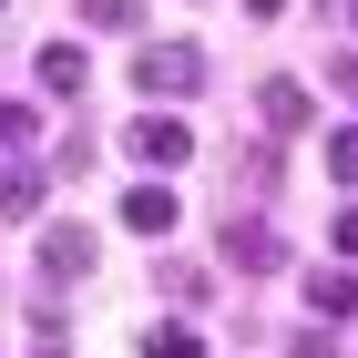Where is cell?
Listing matches in <instances>:
<instances>
[{"label":"cell","instance_id":"cell-6","mask_svg":"<svg viewBox=\"0 0 358 358\" xmlns=\"http://www.w3.org/2000/svg\"><path fill=\"white\" fill-rule=\"evenodd\" d=\"M123 225L134 236H174V185H134L123 194Z\"/></svg>","mask_w":358,"mask_h":358},{"label":"cell","instance_id":"cell-15","mask_svg":"<svg viewBox=\"0 0 358 358\" xmlns=\"http://www.w3.org/2000/svg\"><path fill=\"white\" fill-rule=\"evenodd\" d=\"M338 83H348V92H358V62H338Z\"/></svg>","mask_w":358,"mask_h":358},{"label":"cell","instance_id":"cell-8","mask_svg":"<svg viewBox=\"0 0 358 358\" xmlns=\"http://www.w3.org/2000/svg\"><path fill=\"white\" fill-rule=\"evenodd\" d=\"M307 307H317V317H358V276L348 266H317L307 276Z\"/></svg>","mask_w":358,"mask_h":358},{"label":"cell","instance_id":"cell-13","mask_svg":"<svg viewBox=\"0 0 358 358\" xmlns=\"http://www.w3.org/2000/svg\"><path fill=\"white\" fill-rule=\"evenodd\" d=\"M0 143H31V103H0Z\"/></svg>","mask_w":358,"mask_h":358},{"label":"cell","instance_id":"cell-3","mask_svg":"<svg viewBox=\"0 0 358 358\" xmlns=\"http://www.w3.org/2000/svg\"><path fill=\"white\" fill-rule=\"evenodd\" d=\"M225 266H236V276H276V266H287V246H276V225L236 215V225H225Z\"/></svg>","mask_w":358,"mask_h":358},{"label":"cell","instance_id":"cell-11","mask_svg":"<svg viewBox=\"0 0 358 358\" xmlns=\"http://www.w3.org/2000/svg\"><path fill=\"white\" fill-rule=\"evenodd\" d=\"M83 21H92V31H134L143 0H83Z\"/></svg>","mask_w":358,"mask_h":358},{"label":"cell","instance_id":"cell-5","mask_svg":"<svg viewBox=\"0 0 358 358\" xmlns=\"http://www.w3.org/2000/svg\"><path fill=\"white\" fill-rule=\"evenodd\" d=\"M31 72H41V92H72V103L92 92V62H83V41H41V62H31Z\"/></svg>","mask_w":358,"mask_h":358},{"label":"cell","instance_id":"cell-2","mask_svg":"<svg viewBox=\"0 0 358 358\" xmlns=\"http://www.w3.org/2000/svg\"><path fill=\"white\" fill-rule=\"evenodd\" d=\"M123 154H134V164H154V174H174V164L194 154V134L174 123V113H134V134H123Z\"/></svg>","mask_w":358,"mask_h":358},{"label":"cell","instance_id":"cell-4","mask_svg":"<svg viewBox=\"0 0 358 358\" xmlns=\"http://www.w3.org/2000/svg\"><path fill=\"white\" fill-rule=\"evenodd\" d=\"M72 276H92V236L83 225H52L41 236V287H72Z\"/></svg>","mask_w":358,"mask_h":358},{"label":"cell","instance_id":"cell-12","mask_svg":"<svg viewBox=\"0 0 358 358\" xmlns=\"http://www.w3.org/2000/svg\"><path fill=\"white\" fill-rule=\"evenodd\" d=\"M328 174H338V185H358V134H328Z\"/></svg>","mask_w":358,"mask_h":358},{"label":"cell","instance_id":"cell-1","mask_svg":"<svg viewBox=\"0 0 358 358\" xmlns=\"http://www.w3.org/2000/svg\"><path fill=\"white\" fill-rule=\"evenodd\" d=\"M134 83H143V92H164V103H174V92H194V83H205V52H194V41H143ZM164 103H154V113H164Z\"/></svg>","mask_w":358,"mask_h":358},{"label":"cell","instance_id":"cell-10","mask_svg":"<svg viewBox=\"0 0 358 358\" xmlns=\"http://www.w3.org/2000/svg\"><path fill=\"white\" fill-rule=\"evenodd\" d=\"M143 358H205V338H194V328H185V317H164V328L143 338Z\"/></svg>","mask_w":358,"mask_h":358},{"label":"cell","instance_id":"cell-18","mask_svg":"<svg viewBox=\"0 0 358 358\" xmlns=\"http://www.w3.org/2000/svg\"><path fill=\"white\" fill-rule=\"evenodd\" d=\"M0 10H10V0H0Z\"/></svg>","mask_w":358,"mask_h":358},{"label":"cell","instance_id":"cell-9","mask_svg":"<svg viewBox=\"0 0 358 358\" xmlns=\"http://www.w3.org/2000/svg\"><path fill=\"white\" fill-rule=\"evenodd\" d=\"M41 194H52V174H31V164H0V215H41Z\"/></svg>","mask_w":358,"mask_h":358},{"label":"cell","instance_id":"cell-16","mask_svg":"<svg viewBox=\"0 0 358 358\" xmlns=\"http://www.w3.org/2000/svg\"><path fill=\"white\" fill-rule=\"evenodd\" d=\"M246 10H256V21H266V10H276V0H246Z\"/></svg>","mask_w":358,"mask_h":358},{"label":"cell","instance_id":"cell-14","mask_svg":"<svg viewBox=\"0 0 358 358\" xmlns=\"http://www.w3.org/2000/svg\"><path fill=\"white\" fill-rule=\"evenodd\" d=\"M338 256H358V205H348V215H338Z\"/></svg>","mask_w":358,"mask_h":358},{"label":"cell","instance_id":"cell-17","mask_svg":"<svg viewBox=\"0 0 358 358\" xmlns=\"http://www.w3.org/2000/svg\"><path fill=\"white\" fill-rule=\"evenodd\" d=\"M348 21H358V0H348Z\"/></svg>","mask_w":358,"mask_h":358},{"label":"cell","instance_id":"cell-7","mask_svg":"<svg viewBox=\"0 0 358 358\" xmlns=\"http://www.w3.org/2000/svg\"><path fill=\"white\" fill-rule=\"evenodd\" d=\"M256 113H266V134H297V123H307V92L276 72V83H256Z\"/></svg>","mask_w":358,"mask_h":358}]
</instances>
